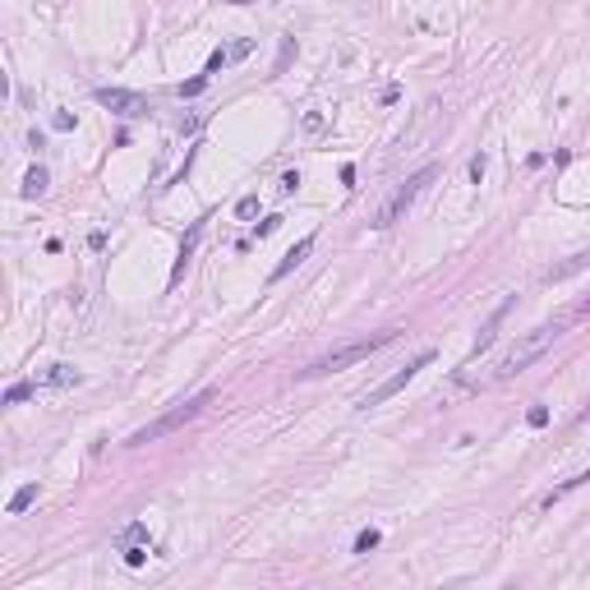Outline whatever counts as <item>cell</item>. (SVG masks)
Listing matches in <instances>:
<instances>
[{"label": "cell", "mask_w": 590, "mask_h": 590, "mask_svg": "<svg viewBox=\"0 0 590 590\" xmlns=\"http://www.w3.org/2000/svg\"><path fill=\"white\" fill-rule=\"evenodd\" d=\"M562 337V323H544V327H535V332H526L521 342L507 351V356L498 360V369H494V378L503 383V378H516V373H526L535 360H544V351H554V342Z\"/></svg>", "instance_id": "1"}, {"label": "cell", "mask_w": 590, "mask_h": 590, "mask_svg": "<svg viewBox=\"0 0 590 590\" xmlns=\"http://www.w3.org/2000/svg\"><path fill=\"white\" fill-rule=\"evenodd\" d=\"M212 402H217V392H212V388H203L199 397H189V402H180L175 411H166V415H157L153 424H143L139 434H129V448H143V443H157V438L175 434L180 424H189V419H199V415H203V406H212Z\"/></svg>", "instance_id": "2"}, {"label": "cell", "mask_w": 590, "mask_h": 590, "mask_svg": "<svg viewBox=\"0 0 590 590\" xmlns=\"http://www.w3.org/2000/svg\"><path fill=\"white\" fill-rule=\"evenodd\" d=\"M392 342H397V332H378V337H369V342H351V346H342V351H327V356H318L314 364H305V369H300V378H323V373L351 369V364L378 356V351H383V346H392Z\"/></svg>", "instance_id": "3"}, {"label": "cell", "mask_w": 590, "mask_h": 590, "mask_svg": "<svg viewBox=\"0 0 590 590\" xmlns=\"http://www.w3.org/2000/svg\"><path fill=\"white\" fill-rule=\"evenodd\" d=\"M434 175H438V166H419V171L406 180V185H397V194H392V199L378 208V217H373V231H388V226H397V221L411 212V203L419 199V189L429 185Z\"/></svg>", "instance_id": "4"}, {"label": "cell", "mask_w": 590, "mask_h": 590, "mask_svg": "<svg viewBox=\"0 0 590 590\" xmlns=\"http://www.w3.org/2000/svg\"><path fill=\"white\" fill-rule=\"evenodd\" d=\"M429 364H434V351H419L415 360H406V364H402L397 373H392V378H383V383H378L373 392H364V397H360V411H373V406H383L388 397H397V392H402L419 369H429Z\"/></svg>", "instance_id": "5"}, {"label": "cell", "mask_w": 590, "mask_h": 590, "mask_svg": "<svg viewBox=\"0 0 590 590\" xmlns=\"http://www.w3.org/2000/svg\"><path fill=\"white\" fill-rule=\"evenodd\" d=\"M97 102L107 111H116V116H124V120H143L148 116V97H139V93H129V88H97Z\"/></svg>", "instance_id": "6"}, {"label": "cell", "mask_w": 590, "mask_h": 590, "mask_svg": "<svg viewBox=\"0 0 590 590\" xmlns=\"http://www.w3.org/2000/svg\"><path fill=\"white\" fill-rule=\"evenodd\" d=\"M512 305H516V295H507V300H503V305H498L494 314H489V323L480 327V337H475V351H470V360H466V369L470 364H475V356H484V351H489V346H494V337H498V327H503V318H507V314H512Z\"/></svg>", "instance_id": "7"}, {"label": "cell", "mask_w": 590, "mask_h": 590, "mask_svg": "<svg viewBox=\"0 0 590 590\" xmlns=\"http://www.w3.org/2000/svg\"><path fill=\"white\" fill-rule=\"evenodd\" d=\"M309 254H314V235H305V240H295V245H291V249H286V259H281V263H277V267H272V281H281V277H291V272H295V267H300V263H305V259H309Z\"/></svg>", "instance_id": "8"}, {"label": "cell", "mask_w": 590, "mask_h": 590, "mask_svg": "<svg viewBox=\"0 0 590 590\" xmlns=\"http://www.w3.org/2000/svg\"><path fill=\"white\" fill-rule=\"evenodd\" d=\"M199 235H203V221H194V226H189V235L180 240V259H175V267H171V286L185 277V267H189V259H194V245H199Z\"/></svg>", "instance_id": "9"}, {"label": "cell", "mask_w": 590, "mask_h": 590, "mask_svg": "<svg viewBox=\"0 0 590 590\" xmlns=\"http://www.w3.org/2000/svg\"><path fill=\"white\" fill-rule=\"evenodd\" d=\"M32 503H37V484H19L14 494H10V503H5V512H10V516H23Z\"/></svg>", "instance_id": "10"}, {"label": "cell", "mask_w": 590, "mask_h": 590, "mask_svg": "<svg viewBox=\"0 0 590 590\" xmlns=\"http://www.w3.org/2000/svg\"><path fill=\"white\" fill-rule=\"evenodd\" d=\"M42 383H47V388H69V383H83V373L69 369V364H51Z\"/></svg>", "instance_id": "11"}, {"label": "cell", "mask_w": 590, "mask_h": 590, "mask_svg": "<svg viewBox=\"0 0 590 590\" xmlns=\"http://www.w3.org/2000/svg\"><path fill=\"white\" fill-rule=\"evenodd\" d=\"M42 194H47V166H32L23 175V199H42Z\"/></svg>", "instance_id": "12"}, {"label": "cell", "mask_w": 590, "mask_h": 590, "mask_svg": "<svg viewBox=\"0 0 590 590\" xmlns=\"http://www.w3.org/2000/svg\"><path fill=\"white\" fill-rule=\"evenodd\" d=\"M143 544H148V526H143V521H134V526L120 535V549H143Z\"/></svg>", "instance_id": "13"}, {"label": "cell", "mask_w": 590, "mask_h": 590, "mask_svg": "<svg viewBox=\"0 0 590 590\" xmlns=\"http://www.w3.org/2000/svg\"><path fill=\"white\" fill-rule=\"evenodd\" d=\"M586 480H590V470H581V475H567V480H562V484H558V489H554V494L544 498V503H558V498H562V494H572V489H581V484H586Z\"/></svg>", "instance_id": "14"}, {"label": "cell", "mask_w": 590, "mask_h": 590, "mask_svg": "<svg viewBox=\"0 0 590 590\" xmlns=\"http://www.w3.org/2000/svg\"><path fill=\"white\" fill-rule=\"evenodd\" d=\"M378 544H383V535H378V530L369 526V530H360V535H356V554H360V558H364V554H373Z\"/></svg>", "instance_id": "15"}, {"label": "cell", "mask_w": 590, "mask_h": 590, "mask_svg": "<svg viewBox=\"0 0 590 590\" xmlns=\"http://www.w3.org/2000/svg\"><path fill=\"white\" fill-rule=\"evenodd\" d=\"M32 392H37V383H14V388H5V406H19V402H28Z\"/></svg>", "instance_id": "16"}, {"label": "cell", "mask_w": 590, "mask_h": 590, "mask_svg": "<svg viewBox=\"0 0 590 590\" xmlns=\"http://www.w3.org/2000/svg\"><path fill=\"white\" fill-rule=\"evenodd\" d=\"M208 78H212V74H199V78H189V83H180V88H175V93H180V97H199L203 88H208Z\"/></svg>", "instance_id": "17"}, {"label": "cell", "mask_w": 590, "mask_h": 590, "mask_svg": "<svg viewBox=\"0 0 590 590\" xmlns=\"http://www.w3.org/2000/svg\"><path fill=\"white\" fill-rule=\"evenodd\" d=\"M226 65H231V56H226V51H212V56H208V65H203V74H217V69H226Z\"/></svg>", "instance_id": "18"}, {"label": "cell", "mask_w": 590, "mask_h": 590, "mask_svg": "<svg viewBox=\"0 0 590 590\" xmlns=\"http://www.w3.org/2000/svg\"><path fill=\"white\" fill-rule=\"evenodd\" d=\"M526 419H530V429H544V424H549V406H530Z\"/></svg>", "instance_id": "19"}, {"label": "cell", "mask_w": 590, "mask_h": 590, "mask_svg": "<svg viewBox=\"0 0 590 590\" xmlns=\"http://www.w3.org/2000/svg\"><path fill=\"white\" fill-rule=\"evenodd\" d=\"M235 212H240V217L249 221L254 212H259V194H249V199H240V203H235Z\"/></svg>", "instance_id": "20"}, {"label": "cell", "mask_w": 590, "mask_h": 590, "mask_svg": "<svg viewBox=\"0 0 590 590\" xmlns=\"http://www.w3.org/2000/svg\"><path fill=\"white\" fill-rule=\"evenodd\" d=\"M51 124H56V129H61V134H69V129H74V116H69V111H56V116H51Z\"/></svg>", "instance_id": "21"}, {"label": "cell", "mask_w": 590, "mask_h": 590, "mask_svg": "<svg viewBox=\"0 0 590 590\" xmlns=\"http://www.w3.org/2000/svg\"><path fill=\"white\" fill-rule=\"evenodd\" d=\"M143 558H148V544H143V549H124V562H129V567H143Z\"/></svg>", "instance_id": "22"}, {"label": "cell", "mask_w": 590, "mask_h": 590, "mask_svg": "<svg viewBox=\"0 0 590 590\" xmlns=\"http://www.w3.org/2000/svg\"><path fill=\"white\" fill-rule=\"evenodd\" d=\"M295 189H300V175L286 171V175H281V194H295Z\"/></svg>", "instance_id": "23"}, {"label": "cell", "mask_w": 590, "mask_h": 590, "mask_svg": "<svg viewBox=\"0 0 590 590\" xmlns=\"http://www.w3.org/2000/svg\"><path fill=\"white\" fill-rule=\"evenodd\" d=\"M470 180H475V185H480V180H484V153L475 157V162H470Z\"/></svg>", "instance_id": "24"}, {"label": "cell", "mask_w": 590, "mask_h": 590, "mask_svg": "<svg viewBox=\"0 0 590 590\" xmlns=\"http://www.w3.org/2000/svg\"><path fill=\"white\" fill-rule=\"evenodd\" d=\"M249 51H254V42H235V47L226 51V56H231V61H240V56H249Z\"/></svg>", "instance_id": "25"}, {"label": "cell", "mask_w": 590, "mask_h": 590, "mask_svg": "<svg viewBox=\"0 0 590 590\" xmlns=\"http://www.w3.org/2000/svg\"><path fill=\"white\" fill-rule=\"evenodd\" d=\"M281 226V217H267V221H259V240H263V235H272Z\"/></svg>", "instance_id": "26"}, {"label": "cell", "mask_w": 590, "mask_h": 590, "mask_svg": "<svg viewBox=\"0 0 590 590\" xmlns=\"http://www.w3.org/2000/svg\"><path fill=\"white\" fill-rule=\"evenodd\" d=\"M576 314H590V300H581V309H576Z\"/></svg>", "instance_id": "27"}, {"label": "cell", "mask_w": 590, "mask_h": 590, "mask_svg": "<svg viewBox=\"0 0 590 590\" xmlns=\"http://www.w3.org/2000/svg\"><path fill=\"white\" fill-rule=\"evenodd\" d=\"M226 5H245V0H226Z\"/></svg>", "instance_id": "28"}]
</instances>
